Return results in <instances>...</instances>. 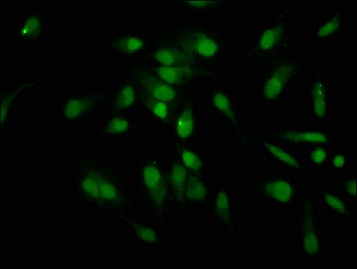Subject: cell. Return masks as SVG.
<instances>
[{
    "label": "cell",
    "mask_w": 357,
    "mask_h": 269,
    "mask_svg": "<svg viewBox=\"0 0 357 269\" xmlns=\"http://www.w3.org/2000/svg\"><path fill=\"white\" fill-rule=\"evenodd\" d=\"M352 165V157L344 149H332L328 159V169L332 173H344Z\"/></svg>",
    "instance_id": "32"
},
{
    "label": "cell",
    "mask_w": 357,
    "mask_h": 269,
    "mask_svg": "<svg viewBox=\"0 0 357 269\" xmlns=\"http://www.w3.org/2000/svg\"><path fill=\"white\" fill-rule=\"evenodd\" d=\"M312 121L315 125L322 126L330 121L331 86L324 76V67L317 66L312 70V77L303 80Z\"/></svg>",
    "instance_id": "13"
},
{
    "label": "cell",
    "mask_w": 357,
    "mask_h": 269,
    "mask_svg": "<svg viewBox=\"0 0 357 269\" xmlns=\"http://www.w3.org/2000/svg\"><path fill=\"white\" fill-rule=\"evenodd\" d=\"M162 33L174 45L208 68L220 62L230 43L224 31L192 20L176 22Z\"/></svg>",
    "instance_id": "3"
},
{
    "label": "cell",
    "mask_w": 357,
    "mask_h": 269,
    "mask_svg": "<svg viewBox=\"0 0 357 269\" xmlns=\"http://www.w3.org/2000/svg\"><path fill=\"white\" fill-rule=\"evenodd\" d=\"M252 139L264 137V139L278 140L286 144L290 148H310V146L324 145L337 148L340 145V137L332 133L328 128L322 126H311L309 128H288L284 125H278L273 130H255L250 133Z\"/></svg>",
    "instance_id": "8"
},
{
    "label": "cell",
    "mask_w": 357,
    "mask_h": 269,
    "mask_svg": "<svg viewBox=\"0 0 357 269\" xmlns=\"http://www.w3.org/2000/svg\"><path fill=\"white\" fill-rule=\"evenodd\" d=\"M206 107L241 133V118L236 97L229 91L213 86L206 93Z\"/></svg>",
    "instance_id": "21"
},
{
    "label": "cell",
    "mask_w": 357,
    "mask_h": 269,
    "mask_svg": "<svg viewBox=\"0 0 357 269\" xmlns=\"http://www.w3.org/2000/svg\"><path fill=\"white\" fill-rule=\"evenodd\" d=\"M152 39L136 30L118 31L107 40V51L119 56L124 63H137L151 47Z\"/></svg>",
    "instance_id": "15"
},
{
    "label": "cell",
    "mask_w": 357,
    "mask_h": 269,
    "mask_svg": "<svg viewBox=\"0 0 357 269\" xmlns=\"http://www.w3.org/2000/svg\"><path fill=\"white\" fill-rule=\"evenodd\" d=\"M257 146L264 152L275 165L291 173H305V164L292 148L278 140L256 137Z\"/></svg>",
    "instance_id": "20"
},
{
    "label": "cell",
    "mask_w": 357,
    "mask_h": 269,
    "mask_svg": "<svg viewBox=\"0 0 357 269\" xmlns=\"http://www.w3.org/2000/svg\"><path fill=\"white\" fill-rule=\"evenodd\" d=\"M114 89L106 107V118L132 114L139 108L141 91L136 81L128 76Z\"/></svg>",
    "instance_id": "19"
},
{
    "label": "cell",
    "mask_w": 357,
    "mask_h": 269,
    "mask_svg": "<svg viewBox=\"0 0 357 269\" xmlns=\"http://www.w3.org/2000/svg\"><path fill=\"white\" fill-rule=\"evenodd\" d=\"M303 75V62L296 53L261 64L257 100L266 107H275L287 98L293 84Z\"/></svg>",
    "instance_id": "6"
},
{
    "label": "cell",
    "mask_w": 357,
    "mask_h": 269,
    "mask_svg": "<svg viewBox=\"0 0 357 269\" xmlns=\"http://www.w3.org/2000/svg\"><path fill=\"white\" fill-rule=\"evenodd\" d=\"M139 116L126 114L105 118L97 126L93 137L109 140L130 139L139 130Z\"/></svg>",
    "instance_id": "22"
},
{
    "label": "cell",
    "mask_w": 357,
    "mask_h": 269,
    "mask_svg": "<svg viewBox=\"0 0 357 269\" xmlns=\"http://www.w3.org/2000/svg\"><path fill=\"white\" fill-rule=\"evenodd\" d=\"M130 231V237L145 249L158 247L161 248L165 242V231L158 223H149L136 217L122 221Z\"/></svg>",
    "instance_id": "26"
},
{
    "label": "cell",
    "mask_w": 357,
    "mask_h": 269,
    "mask_svg": "<svg viewBox=\"0 0 357 269\" xmlns=\"http://www.w3.org/2000/svg\"><path fill=\"white\" fill-rule=\"evenodd\" d=\"M303 194V187L286 174H268L253 181L250 195L252 198L271 203L275 208L293 210Z\"/></svg>",
    "instance_id": "9"
},
{
    "label": "cell",
    "mask_w": 357,
    "mask_h": 269,
    "mask_svg": "<svg viewBox=\"0 0 357 269\" xmlns=\"http://www.w3.org/2000/svg\"><path fill=\"white\" fill-rule=\"evenodd\" d=\"M212 193L213 187L208 174H188L186 197L190 208H208Z\"/></svg>",
    "instance_id": "28"
},
{
    "label": "cell",
    "mask_w": 357,
    "mask_h": 269,
    "mask_svg": "<svg viewBox=\"0 0 357 269\" xmlns=\"http://www.w3.org/2000/svg\"><path fill=\"white\" fill-rule=\"evenodd\" d=\"M294 246L301 258L318 268L325 252V236L319 220L317 194L308 189L293 209Z\"/></svg>",
    "instance_id": "4"
},
{
    "label": "cell",
    "mask_w": 357,
    "mask_h": 269,
    "mask_svg": "<svg viewBox=\"0 0 357 269\" xmlns=\"http://www.w3.org/2000/svg\"><path fill=\"white\" fill-rule=\"evenodd\" d=\"M49 24V17L45 11L31 8L23 15L15 27V40L26 46L43 45L48 33Z\"/></svg>",
    "instance_id": "18"
},
{
    "label": "cell",
    "mask_w": 357,
    "mask_h": 269,
    "mask_svg": "<svg viewBox=\"0 0 357 269\" xmlns=\"http://www.w3.org/2000/svg\"><path fill=\"white\" fill-rule=\"evenodd\" d=\"M38 87V79L36 78H24L17 81L13 86L8 89L1 90L0 93V114H1V130H4L8 127L14 116V112L20 105L22 97L26 93L32 92Z\"/></svg>",
    "instance_id": "25"
},
{
    "label": "cell",
    "mask_w": 357,
    "mask_h": 269,
    "mask_svg": "<svg viewBox=\"0 0 357 269\" xmlns=\"http://www.w3.org/2000/svg\"><path fill=\"white\" fill-rule=\"evenodd\" d=\"M208 208L209 215L219 229L227 233L231 243L240 244L242 240L238 227L236 206L227 180H219L215 187H213Z\"/></svg>",
    "instance_id": "10"
},
{
    "label": "cell",
    "mask_w": 357,
    "mask_h": 269,
    "mask_svg": "<svg viewBox=\"0 0 357 269\" xmlns=\"http://www.w3.org/2000/svg\"><path fill=\"white\" fill-rule=\"evenodd\" d=\"M109 86H79L62 97L57 114L62 123L75 126L86 124L111 98Z\"/></svg>",
    "instance_id": "7"
},
{
    "label": "cell",
    "mask_w": 357,
    "mask_h": 269,
    "mask_svg": "<svg viewBox=\"0 0 357 269\" xmlns=\"http://www.w3.org/2000/svg\"><path fill=\"white\" fill-rule=\"evenodd\" d=\"M132 177L137 192L142 197L155 223L164 229L168 243L174 244L196 265L202 268L204 264L211 265L184 242L168 218L172 206L169 196L168 164L164 158L158 153L141 149L132 168Z\"/></svg>",
    "instance_id": "2"
},
{
    "label": "cell",
    "mask_w": 357,
    "mask_h": 269,
    "mask_svg": "<svg viewBox=\"0 0 357 269\" xmlns=\"http://www.w3.org/2000/svg\"><path fill=\"white\" fill-rule=\"evenodd\" d=\"M171 131L172 145L190 146L199 137L198 103L190 93L176 105Z\"/></svg>",
    "instance_id": "14"
},
{
    "label": "cell",
    "mask_w": 357,
    "mask_h": 269,
    "mask_svg": "<svg viewBox=\"0 0 357 269\" xmlns=\"http://www.w3.org/2000/svg\"><path fill=\"white\" fill-rule=\"evenodd\" d=\"M73 171L70 195L119 223L136 217V194L125 178L124 159L102 156L82 144L68 146Z\"/></svg>",
    "instance_id": "1"
},
{
    "label": "cell",
    "mask_w": 357,
    "mask_h": 269,
    "mask_svg": "<svg viewBox=\"0 0 357 269\" xmlns=\"http://www.w3.org/2000/svg\"><path fill=\"white\" fill-rule=\"evenodd\" d=\"M165 7L172 14L218 15L228 13L234 8L233 1L218 0H175L164 2Z\"/></svg>",
    "instance_id": "24"
},
{
    "label": "cell",
    "mask_w": 357,
    "mask_h": 269,
    "mask_svg": "<svg viewBox=\"0 0 357 269\" xmlns=\"http://www.w3.org/2000/svg\"><path fill=\"white\" fill-rule=\"evenodd\" d=\"M121 75L133 78L139 84L141 93L144 95L171 102L172 105H177L188 95L189 89L166 84L153 75L139 70L132 64L124 63L121 68Z\"/></svg>",
    "instance_id": "12"
},
{
    "label": "cell",
    "mask_w": 357,
    "mask_h": 269,
    "mask_svg": "<svg viewBox=\"0 0 357 269\" xmlns=\"http://www.w3.org/2000/svg\"><path fill=\"white\" fill-rule=\"evenodd\" d=\"M188 174L189 171L181 164L176 154L172 150L168 162L169 196L171 206L178 209L181 222L186 225L190 223V206L186 197Z\"/></svg>",
    "instance_id": "17"
},
{
    "label": "cell",
    "mask_w": 357,
    "mask_h": 269,
    "mask_svg": "<svg viewBox=\"0 0 357 269\" xmlns=\"http://www.w3.org/2000/svg\"><path fill=\"white\" fill-rule=\"evenodd\" d=\"M140 70L151 74L165 83L176 87H186L195 84L200 79L206 78H215L218 75L211 68L206 66H172V67H164V66L152 65L147 63H131Z\"/></svg>",
    "instance_id": "11"
},
{
    "label": "cell",
    "mask_w": 357,
    "mask_h": 269,
    "mask_svg": "<svg viewBox=\"0 0 357 269\" xmlns=\"http://www.w3.org/2000/svg\"><path fill=\"white\" fill-rule=\"evenodd\" d=\"M331 146L317 145L307 148V161L310 167L317 171L328 170V162L330 159Z\"/></svg>",
    "instance_id": "31"
},
{
    "label": "cell",
    "mask_w": 357,
    "mask_h": 269,
    "mask_svg": "<svg viewBox=\"0 0 357 269\" xmlns=\"http://www.w3.org/2000/svg\"><path fill=\"white\" fill-rule=\"evenodd\" d=\"M356 180L357 174L354 173L344 177L342 180H340L337 184V192L344 198L350 200L354 204L357 205L356 201Z\"/></svg>",
    "instance_id": "33"
},
{
    "label": "cell",
    "mask_w": 357,
    "mask_h": 269,
    "mask_svg": "<svg viewBox=\"0 0 357 269\" xmlns=\"http://www.w3.org/2000/svg\"><path fill=\"white\" fill-rule=\"evenodd\" d=\"M346 29V8L344 4H337L332 8L330 14L324 15L321 21L315 24V27L309 34L311 43H326L338 38L344 34Z\"/></svg>",
    "instance_id": "23"
},
{
    "label": "cell",
    "mask_w": 357,
    "mask_h": 269,
    "mask_svg": "<svg viewBox=\"0 0 357 269\" xmlns=\"http://www.w3.org/2000/svg\"><path fill=\"white\" fill-rule=\"evenodd\" d=\"M294 40L293 18L286 8H281L271 21L259 28L244 55L256 63H268L281 56L294 53Z\"/></svg>",
    "instance_id": "5"
},
{
    "label": "cell",
    "mask_w": 357,
    "mask_h": 269,
    "mask_svg": "<svg viewBox=\"0 0 357 269\" xmlns=\"http://www.w3.org/2000/svg\"><path fill=\"white\" fill-rule=\"evenodd\" d=\"M176 105L162 100L152 98L141 93L139 108L150 120L172 130Z\"/></svg>",
    "instance_id": "29"
},
{
    "label": "cell",
    "mask_w": 357,
    "mask_h": 269,
    "mask_svg": "<svg viewBox=\"0 0 357 269\" xmlns=\"http://www.w3.org/2000/svg\"><path fill=\"white\" fill-rule=\"evenodd\" d=\"M319 199L324 208L340 220L350 221L356 215L357 205L330 186L319 187Z\"/></svg>",
    "instance_id": "27"
},
{
    "label": "cell",
    "mask_w": 357,
    "mask_h": 269,
    "mask_svg": "<svg viewBox=\"0 0 357 269\" xmlns=\"http://www.w3.org/2000/svg\"><path fill=\"white\" fill-rule=\"evenodd\" d=\"M137 63H147L164 67L172 66H203L195 58L171 43L162 32L156 33L149 52Z\"/></svg>",
    "instance_id": "16"
},
{
    "label": "cell",
    "mask_w": 357,
    "mask_h": 269,
    "mask_svg": "<svg viewBox=\"0 0 357 269\" xmlns=\"http://www.w3.org/2000/svg\"><path fill=\"white\" fill-rule=\"evenodd\" d=\"M172 151L189 173L208 174V161L199 150L192 148V145H172Z\"/></svg>",
    "instance_id": "30"
}]
</instances>
